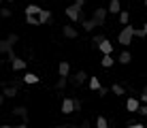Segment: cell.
<instances>
[{
    "label": "cell",
    "mask_w": 147,
    "mask_h": 128,
    "mask_svg": "<svg viewBox=\"0 0 147 128\" xmlns=\"http://www.w3.org/2000/svg\"><path fill=\"white\" fill-rule=\"evenodd\" d=\"M132 39H134V26H124V28L119 30V34H117V43L119 45H124V47H128L130 43H132Z\"/></svg>",
    "instance_id": "1"
},
{
    "label": "cell",
    "mask_w": 147,
    "mask_h": 128,
    "mask_svg": "<svg viewBox=\"0 0 147 128\" xmlns=\"http://www.w3.org/2000/svg\"><path fill=\"white\" fill-rule=\"evenodd\" d=\"M66 17L70 19V22H79V24H83V22H85V13H83V9L77 7V4H68V7H66Z\"/></svg>",
    "instance_id": "2"
},
{
    "label": "cell",
    "mask_w": 147,
    "mask_h": 128,
    "mask_svg": "<svg viewBox=\"0 0 147 128\" xmlns=\"http://www.w3.org/2000/svg\"><path fill=\"white\" fill-rule=\"evenodd\" d=\"M2 94H4V98H15L19 94V83L17 81L15 83H2Z\"/></svg>",
    "instance_id": "3"
},
{
    "label": "cell",
    "mask_w": 147,
    "mask_h": 128,
    "mask_svg": "<svg viewBox=\"0 0 147 128\" xmlns=\"http://www.w3.org/2000/svg\"><path fill=\"white\" fill-rule=\"evenodd\" d=\"M107 15H109V11L105 7H98V9H94V15H92V19L98 26H105V22H107Z\"/></svg>",
    "instance_id": "4"
},
{
    "label": "cell",
    "mask_w": 147,
    "mask_h": 128,
    "mask_svg": "<svg viewBox=\"0 0 147 128\" xmlns=\"http://www.w3.org/2000/svg\"><path fill=\"white\" fill-rule=\"evenodd\" d=\"M85 79H88V75H85V70H77L73 77H68V81L75 85V88H79V85L85 83Z\"/></svg>",
    "instance_id": "5"
},
{
    "label": "cell",
    "mask_w": 147,
    "mask_h": 128,
    "mask_svg": "<svg viewBox=\"0 0 147 128\" xmlns=\"http://www.w3.org/2000/svg\"><path fill=\"white\" fill-rule=\"evenodd\" d=\"M139 107H141V100L134 98V96H130V98L126 100V109H128V113H136V111H139Z\"/></svg>",
    "instance_id": "6"
},
{
    "label": "cell",
    "mask_w": 147,
    "mask_h": 128,
    "mask_svg": "<svg viewBox=\"0 0 147 128\" xmlns=\"http://www.w3.org/2000/svg\"><path fill=\"white\" fill-rule=\"evenodd\" d=\"M13 115L15 117H22V120H24V124H26V122H28V109H26V107H24V105H17V107H13Z\"/></svg>",
    "instance_id": "7"
},
{
    "label": "cell",
    "mask_w": 147,
    "mask_h": 128,
    "mask_svg": "<svg viewBox=\"0 0 147 128\" xmlns=\"http://www.w3.org/2000/svg\"><path fill=\"white\" fill-rule=\"evenodd\" d=\"M60 111H62L64 115L75 113V100H73V98H64V100H62V109H60Z\"/></svg>",
    "instance_id": "8"
},
{
    "label": "cell",
    "mask_w": 147,
    "mask_h": 128,
    "mask_svg": "<svg viewBox=\"0 0 147 128\" xmlns=\"http://www.w3.org/2000/svg\"><path fill=\"white\" fill-rule=\"evenodd\" d=\"M58 73H60V77H70V64H68V60H62V62L58 64Z\"/></svg>",
    "instance_id": "9"
},
{
    "label": "cell",
    "mask_w": 147,
    "mask_h": 128,
    "mask_svg": "<svg viewBox=\"0 0 147 128\" xmlns=\"http://www.w3.org/2000/svg\"><path fill=\"white\" fill-rule=\"evenodd\" d=\"M36 17H38V24H40V26H45V24L51 22V11H49V9H43V11H40Z\"/></svg>",
    "instance_id": "10"
},
{
    "label": "cell",
    "mask_w": 147,
    "mask_h": 128,
    "mask_svg": "<svg viewBox=\"0 0 147 128\" xmlns=\"http://www.w3.org/2000/svg\"><path fill=\"white\" fill-rule=\"evenodd\" d=\"M62 34H64L66 39H77V37H79L77 28H73V26H62Z\"/></svg>",
    "instance_id": "11"
},
{
    "label": "cell",
    "mask_w": 147,
    "mask_h": 128,
    "mask_svg": "<svg viewBox=\"0 0 147 128\" xmlns=\"http://www.w3.org/2000/svg\"><path fill=\"white\" fill-rule=\"evenodd\" d=\"M107 11H109V13H113V15H119L121 11H124V9H121V2H119V0H111Z\"/></svg>",
    "instance_id": "12"
},
{
    "label": "cell",
    "mask_w": 147,
    "mask_h": 128,
    "mask_svg": "<svg viewBox=\"0 0 147 128\" xmlns=\"http://www.w3.org/2000/svg\"><path fill=\"white\" fill-rule=\"evenodd\" d=\"M98 49L102 51V56H111V54H113V43H109V41L105 39L102 43L98 45Z\"/></svg>",
    "instance_id": "13"
},
{
    "label": "cell",
    "mask_w": 147,
    "mask_h": 128,
    "mask_svg": "<svg viewBox=\"0 0 147 128\" xmlns=\"http://www.w3.org/2000/svg\"><path fill=\"white\" fill-rule=\"evenodd\" d=\"M26 66H28V62H26V60H22V58L11 60V68H13V70H24Z\"/></svg>",
    "instance_id": "14"
},
{
    "label": "cell",
    "mask_w": 147,
    "mask_h": 128,
    "mask_svg": "<svg viewBox=\"0 0 147 128\" xmlns=\"http://www.w3.org/2000/svg\"><path fill=\"white\" fill-rule=\"evenodd\" d=\"M13 51V45L9 43L7 39H0V56H4V54H11Z\"/></svg>",
    "instance_id": "15"
},
{
    "label": "cell",
    "mask_w": 147,
    "mask_h": 128,
    "mask_svg": "<svg viewBox=\"0 0 147 128\" xmlns=\"http://www.w3.org/2000/svg\"><path fill=\"white\" fill-rule=\"evenodd\" d=\"M38 81H40V77H38V75H34V73H26V75H24V83H26V85L38 83Z\"/></svg>",
    "instance_id": "16"
},
{
    "label": "cell",
    "mask_w": 147,
    "mask_h": 128,
    "mask_svg": "<svg viewBox=\"0 0 147 128\" xmlns=\"http://www.w3.org/2000/svg\"><path fill=\"white\" fill-rule=\"evenodd\" d=\"M88 88H90V90H94V92H98L100 88H102V85H100V79H98V77H90Z\"/></svg>",
    "instance_id": "17"
},
{
    "label": "cell",
    "mask_w": 147,
    "mask_h": 128,
    "mask_svg": "<svg viewBox=\"0 0 147 128\" xmlns=\"http://www.w3.org/2000/svg\"><path fill=\"white\" fill-rule=\"evenodd\" d=\"M130 60H132V54H130V51H121L119 58H117V62L119 64H130Z\"/></svg>",
    "instance_id": "18"
},
{
    "label": "cell",
    "mask_w": 147,
    "mask_h": 128,
    "mask_svg": "<svg viewBox=\"0 0 147 128\" xmlns=\"http://www.w3.org/2000/svg\"><path fill=\"white\" fill-rule=\"evenodd\" d=\"M81 26H83V30H85V32H94V28H96V26H98V24H96L94 19L90 17V19H85V22L81 24Z\"/></svg>",
    "instance_id": "19"
},
{
    "label": "cell",
    "mask_w": 147,
    "mask_h": 128,
    "mask_svg": "<svg viewBox=\"0 0 147 128\" xmlns=\"http://www.w3.org/2000/svg\"><path fill=\"white\" fill-rule=\"evenodd\" d=\"M111 92H113V94H117V96H124V94H126V85L113 83V85H111Z\"/></svg>",
    "instance_id": "20"
},
{
    "label": "cell",
    "mask_w": 147,
    "mask_h": 128,
    "mask_svg": "<svg viewBox=\"0 0 147 128\" xmlns=\"http://www.w3.org/2000/svg\"><path fill=\"white\" fill-rule=\"evenodd\" d=\"M66 83H68V77H60V79H58V81L53 83V88L58 90V92H62L64 88H66Z\"/></svg>",
    "instance_id": "21"
},
{
    "label": "cell",
    "mask_w": 147,
    "mask_h": 128,
    "mask_svg": "<svg viewBox=\"0 0 147 128\" xmlns=\"http://www.w3.org/2000/svg\"><path fill=\"white\" fill-rule=\"evenodd\" d=\"M40 11H43V9H40L38 4H28L26 7V15H38Z\"/></svg>",
    "instance_id": "22"
},
{
    "label": "cell",
    "mask_w": 147,
    "mask_h": 128,
    "mask_svg": "<svg viewBox=\"0 0 147 128\" xmlns=\"http://www.w3.org/2000/svg\"><path fill=\"white\" fill-rule=\"evenodd\" d=\"M100 62H102L105 68H111V66L115 64V60H113V56H102V60H100Z\"/></svg>",
    "instance_id": "23"
},
{
    "label": "cell",
    "mask_w": 147,
    "mask_h": 128,
    "mask_svg": "<svg viewBox=\"0 0 147 128\" xmlns=\"http://www.w3.org/2000/svg\"><path fill=\"white\" fill-rule=\"evenodd\" d=\"M96 128H109V120L102 117V115H98L96 117Z\"/></svg>",
    "instance_id": "24"
},
{
    "label": "cell",
    "mask_w": 147,
    "mask_h": 128,
    "mask_svg": "<svg viewBox=\"0 0 147 128\" xmlns=\"http://www.w3.org/2000/svg\"><path fill=\"white\" fill-rule=\"evenodd\" d=\"M119 24H121V26H128V24H130V13H128V11H121V13H119Z\"/></svg>",
    "instance_id": "25"
},
{
    "label": "cell",
    "mask_w": 147,
    "mask_h": 128,
    "mask_svg": "<svg viewBox=\"0 0 147 128\" xmlns=\"http://www.w3.org/2000/svg\"><path fill=\"white\" fill-rule=\"evenodd\" d=\"M26 24H28V26H40L36 15H26Z\"/></svg>",
    "instance_id": "26"
},
{
    "label": "cell",
    "mask_w": 147,
    "mask_h": 128,
    "mask_svg": "<svg viewBox=\"0 0 147 128\" xmlns=\"http://www.w3.org/2000/svg\"><path fill=\"white\" fill-rule=\"evenodd\" d=\"M102 41H105V34H94V37H92V45H94V47H98Z\"/></svg>",
    "instance_id": "27"
},
{
    "label": "cell",
    "mask_w": 147,
    "mask_h": 128,
    "mask_svg": "<svg viewBox=\"0 0 147 128\" xmlns=\"http://www.w3.org/2000/svg\"><path fill=\"white\" fill-rule=\"evenodd\" d=\"M13 15V11L11 9H7V7H0V17H4V19H9Z\"/></svg>",
    "instance_id": "28"
},
{
    "label": "cell",
    "mask_w": 147,
    "mask_h": 128,
    "mask_svg": "<svg viewBox=\"0 0 147 128\" xmlns=\"http://www.w3.org/2000/svg\"><path fill=\"white\" fill-rule=\"evenodd\" d=\"M134 37L136 39H147V32H145L143 28H134Z\"/></svg>",
    "instance_id": "29"
},
{
    "label": "cell",
    "mask_w": 147,
    "mask_h": 128,
    "mask_svg": "<svg viewBox=\"0 0 147 128\" xmlns=\"http://www.w3.org/2000/svg\"><path fill=\"white\" fill-rule=\"evenodd\" d=\"M7 41H9V43H11L13 47H15V43H17V41H19V37H17V34L13 32V34H9V37H7Z\"/></svg>",
    "instance_id": "30"
},
{
    "label": "cell",
    "mask_w": 147,
    "mask_h": 128,
    "mask_svg": "<svg viewBox=\"0 0 147 128\" xmlns=\"http://www.w3.org/2000/svg\"><path fill=\"white\" fill-rule=\"evenodd\" d=\"M109 92H111V88H107V85H102V88L98 90V96H107Z\"/></svg>",
    "instance_id": "31"
},
{
    "label": "cell",
    "mask_w": 147,
    "mask_h": 128,
    "mask_svg": "<svg viewBox=\"0 0 147 128\" xmlns=\"http://www.w3.org/2000/svg\"><path fill=\"white\" fill-rule=\"evenodd\" d=\"M75 100V111H81V109H83V102H81L79 98H73Z\"/></svg>",
    "instance_id": "32"
},
{
    "label": "cell",
    "mask_w": 147,
    "mask_h": 128,
    "mask_svg": "<svg viewBox=\"0 0 147 128\" xmlns=\"http://www.w3.org/2000/svg\"><path fill=\"white\" fill-rule=\"evenodd\" d=\"M53 128H79L77 124H70V122H68V124H58V126H53Z\"/></svg>",
    "instance_id": "33"
},
{
    "label": "cell",
    "mask_w": 147,
    "mask_h": 128,
    "mask_svg": "<svg viewBox=\"0 0 147 128\" xmlns=\"http://www.w3.org/2000/svg\"><path fill=\"white\" fill-rule=\"evenodd\" d=\"M136 115H147V105H141L139 111H136Z\"/></svg>",
    "instance_id": "34"
},
{
    "label": "cell",
    "mask_w": 147,
    "mask_h": 128,
    "mask_svg": "<svg viewBox=\"0 0 147 128\" xmlns=\"http://www.w3.org/2000/svg\"><path fill=\"white\" fill-rule=\"evenodd\" d=\"M126 128H145V124H139V122H134V124H128Z\"/></svg>",
    "instance_id": "35"
},
{
    "label": "cell",
    "mask_w": 147,
    "mask_h": 128,
    "mask_svg": "<svg viewBox=\"0 0 147 128\" xmlns=\"http://www.w3.org/2000/svg\"><path fill=\"white\" fill-rule=\"evenodd\" d=\"M90 126H92V124H90V120H83V122L79 124V128H90Z\"/></svg>",
    "instance_id": "36"
},
{
    "label": "cell",
    "mask_w": 147,
    "mask_h": 128,
    "mask_svg": "<svg viewBox=\"0 0 147 128\" xmlns=\"http://www.w3.org/2000/svg\"><path fill=\"white\" fill-rule=\"evenodd\" d=\"M73 4H77V7L83 9V7H85V0H73Z\"/></svg>",
    "instance_id": "37"
},
{
    "label": "cell",
    "mask_w": 147,
    "mask_h": 128,
    "mask_svg": "<svg viewBox=\"0 0 147 128\" xmlns=\"http://www.w3.org/2000/svg\"><path fill=\"white\" fill-rule=\"evenodd\" d=\"M141 96V102H143V105H147V94H139Z\"/></svg>",
    "instance_id": "38"
},
{
    "label": "cell",
    "mask_w": 147,
    "mask_h": 128,
    "mask_svg": "<svg viewBox=\"0 0 147 128\" xmlns=\"http://www.w3.org/2000/svg\"><path fill=\"white\" fill-rule=\"evenodd\" d=\"M4 105V94H0V107Z\"/></svg>",
    "instance_id": "39"
},
{
    "label": "cell",
    "mask_w": 147,
    "mask_h": 128,
    "mask_svg": "<svg viewBox=\"0 0 147 128\" xmlns=\"http://www.w3.org/2000/svg\"><path fill=\"white\" fill-rule=\"evenodd\" d=\"M141 94H147V85H143V90H141Z\"/></svg>",
    "instance_id": "40"
},
{
    "label": "cell",
    "mask_w": 147,
    "mask_h": 128,
    "mask_svg": "<svg viewBox=\"0 0 147 128\" xmlns=\"http://www.w3.org/2000/svg\"><path fill=\"white\" fill-rule=\"evenodd\" d=\"M15 128H28L26 124H19V126H15Z\"/></svg>",
    "instance_id": "41"
},
{
    "label": "cell",
    "mask_w": 147,
    "mask_h": 128,
    "mask_svg": "<svg viewBox=\"0 0 147 128\" xmlns=\"http://www.w3.org/2000/svg\"><path fill=\"white\" fill-rule=\"evenodd\" d=\"M0 128H15V126H9V124H4V126H0Z\"/></svg>",
    "instance_id": "42"
},
{
    "label": "cell",
    "mask_w": 147,
    "mask_h": 128,
    "mask_svg": "<svg viewBox=\"0 0 147 128\" xmlns=\"http://www.w3.org/2000/svg\"><path fill=\"white\" fill-rule=\"evenodd\" d=\"M143 30H145V32H147V22H145V24H143Z\"/></svg>",
    "instance_id": "43"
},
{
    "label": "cell",
    "mask_w": 147,
    "mask_h": 128,
    "mask_svg": "<svg viewBox=\"0 0 147 128\" xmlns=\"http://www.w3.org/2000/svg\"><path fill=\"white\" fill-rule=\"evenodd\" d=\"M4 2H15V0H4Z\"/></svg>",
    "instance_id": "44"
},
{
    "label": "cell",
    "mask_w": 147,
    "mask_h": 128,
    "mask_svg": "<svg viewBox=\"0 0 147 128\" xmlns=\"http://www.w3.org/2000/svg\"><path fill=\"white\" fill-rule=\"evenodd\" d=\"M2 2H4V0H0V7H2Z\"/></svg>",
    "instance_id": "45"
},
{
    "label": "cell",
    "mask_w": 147,
    "mask_h": 128,
    "mask_svg": "<svg viewBox=\"0 0 147 128\" xmlns=\"http://www.w3.org/2000/svg\"><path fill=\"white\" fill-rule=\"evenodd\" d=\"M145 7H147V0H145Z\"/></svg>",
    "instance_id": "46"
},
{
    "label": "cell",
    "mask_w": 147,
    "mask_h": 128,
    "mask_svg": "<svg viewBox=\"0 0 147 128\" xmlns=\"http://www.w3.org/2000/svg\"><path fill=\"white\" fill-rule=\"evenodd\" d=\"M145 128H147V126H145Z\"/></svg>",
    "instance_id": "47"
}]
</instances>
